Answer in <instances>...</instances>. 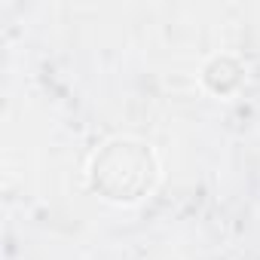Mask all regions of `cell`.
Returning a JSON list of instances; mask_svg holds the SVG:
<instances>
[{
	"label": "cell",
	"instance_id": "6da1fadb",
	"mask_svg": "<svg viewBox=\"0 0 260 260\" xmlns=\"http://www.w3.org/2000/svg\"><path fill=\"white\" fill-rule=\"evenodd\" d=\"M156 156L138 141H110L92 162V184L110 202H138L153 190Z\"/></svg>",
	"mask_w": 260,
	"mask_h": 260
}]
</instances>
